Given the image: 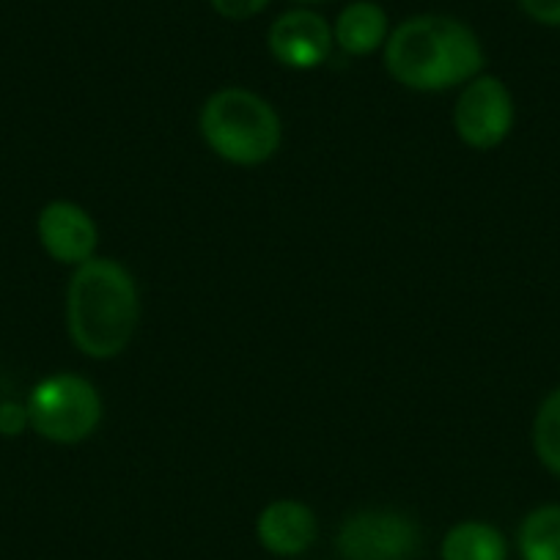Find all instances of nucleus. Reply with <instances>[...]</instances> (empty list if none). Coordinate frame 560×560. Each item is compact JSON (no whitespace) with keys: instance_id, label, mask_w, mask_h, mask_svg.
Here are the masks:
<instances>
[{"instance_id":"9d476101","label":"nucleus","mask_w":560,"mask_h":560,"mask_svg":"<svg viewBox=\"0 0 560 560\" xmlns=\"http://www.w3.org/2000/svg\"><path fill=\"white\" fill-rule=\"evenodd\" d=\"M387 12L374 0H352L332 25V39L347 56H371L382 50L390 36Z\"/></svg>"},{"instance_id":"423d86ee","label":"nucleus","mask_w":560,"mask_h":560,"mask_svg":"<svg viewBox=\"0 0 560 560\" xmlns=\"http://www.w3.org/2000/svg\"><path fill=\"white\" fill-rule=\"evenodd\" d=\"M514 118V96L500 78L481 72L462 85L454 107V129L465 147L492 152L511 135Z\"/></svg>"},{"instance_id":"f257e3e1","label":"nucleus","mask_w":560,"mask_h":560,"mask_svg":"<svg viewBox=\"0 0 560 560\" xmlns=\"http://www.w3.org/2000/svg\"><path fill=\"white\" fill-rule=\"evenodd\" d=\"M385 69L404 89L434 94L470 83L483 72V45L476 31L445 14H418L390 31Z\"/></svg>"},{"instance_id":"f8f14e48","label":"nucleus","mask_w":560,"mask_h":560,"mask_svg":"<svg viewBox=\"0 0 560 560\" xmlns=\"http://www.w3.org/2000/svg\"><path fill=\"white\" fill-rule=\"evenodd\" d=\"M522 560H560V503H544L516 530Z\"/></svg>"},{"instance_id":"0eeeda50","label":"nucleus","mask_w":560,"mask_h":560,"mask_svg":"<svg viewBox=\"0 0 560 560\" xmlns=\"http://www.w3.org/2000/svg\"><path fill=\"white\" fill-rule=\"evenodd\" d=\"M332 45V25L319 12L305 7L280 14L267 34V47L275 61L298 72L322 67L330 58Z\"/></svg>"},{"instance_id":"1a4fd4ad","label":"nucleus","mask_w":560,"mask_h":560,"mask_svg":"<svg viewBox=\"0 0 560 560\" xmlns=\"http://www.w3.org/2000/svg\"><path fill=\"white\" fill-rule=\"evenodd\" d=\"M319 536V522L303 500H272L256 516V538L275 558H298L308 552Z\"/></svg>"},{"instance_id":"7ed1b4c3","label":"nucleus","mask_w":560,"mask_h":560,"mask_svg":"<svg viewBox=\"0 0 560 560\" xmlns=\"http://www.w3.org/2000/svg\"><path fill=\"white\" fill-rule=\"evenodd\" d=\"M201 138L220 160L253 168L275 158L283 140L280 116L261 94L240 85L214 91L198 116Z\"/></svg>"},{"instance_id":"2eb2a0df","label":"nucleus","mask_w":560,"mask_h":560,"mask_svg":"<svg viewBox=\"0 0 560 560\" xmlns=\"http://www.w3.org/2000/svg\"><path fill=\"white\" fill-rule=\"evenodd\" d=\"M209 7L223 20L245 23V20H253L256 14H261L269 7V0H209Z\"/></svg>"},{"instance_id":"f3484780","label":"nucleus","mask_w":560,"mask_h":560,"mask_svg":"<svg viewBox=\"0 0 560 560\" xmlns=\"http://www.w3.org/2000/svg\"><path fill=\"white\" fill-rule=\"evenodd\" d=\"M300 7H316V3H325V0H294Z\"/></svg>"},{"instance_id":"39448f33","label":"nucleus","mask_w":560,"mask_h":560,"mask_svg":"<svg viewBox=\"0 0 560 560\" xmlns=\"http://www.w3.org/2000/svg\"><path fill=\"white\" fill-rule=\"evenodd\" d=\"M420 547V525L396 509L352 511L336 533L341 560H415Z\"/></svg>"},{"instance_id":"4468645a","label":"nucleus","mask_w":560,"mask_h":560,"mask_svg":"<svg viewBox=\"0 0 560 560\" xmlns=\"http://www.w3.org/2000/svg\"><path fill=\"white\" fill-rule=\"evenodd\" d=\"M31 429L28 420V407L25 401H0V438H23Z\"/></svg>"},{"instance_id":"20e7f679","label":"nucleus","mask_w":560,"mask_h":560,"mask_svg":"<svg viewBox=\"0 0 560 560\" xmlns=\"http://www.w3.org/2000/svg\"><path fill=\"white\" fill-rule=\"evenodd\" d=\"M31 432L56 445H78L100 429L102 396L91 380L80 374H50L28 393Z\"/></svg>"},{"instance_id":"f03ea898","label":"nucleus","mask_w":560,"mask_h":560,"mask_svg":"<svg viewBox=\"0 0 560 560\" xmlns=\"http://www.w3.org/2000/svg\"><path fill=\"white\" fill-rule=\"evenodd\" d=\"M140 322V292L116 258L94 256L74 267L67 287V330L91 360L118 358Z\"/></svg>"},{"instance_id":"dca6fc26","label":"nucleus","mask_w":560,"mask_h":560,"mask_svg":"<svg viewBox=\"0 0 560 560\" xmlns=\"http://www.w3.org/2000/svg\"><path fill=\"white\" fill-rule=\"evenodd\" d=\"M516 3L533 23L560 28V0H516Z\"/></svg>"},{"instance_id":"ddd939ff","label":"nucleus","mask_w":560,"mask_h":560,"mask_svg":"<svg viewBox=\"0 0 560 560\" xmlns=\"http://www.w3.org/2000/svg\"><path fill=\"white\" fill-rule=\"evenodd\" d=\"M533 451L544 470L560 478V387L549 390L533 418Z\"/></svg>"},{"instance_id":"9b49d317","label":"nucleus","mask_w":560,"mask_h":560,"mask_svg":"<svg viewBox=\"0 0 560 560\" xmlns=\"http://www.w3.org/2000/svg\"><path fill=\"white\" fill-rule=\"evenodd\" d=\"M443 560H509V541L492 522L465 520L448 527L440 544Z\"/></svg>"},{"instance_id":"6e6552de","label":"nucleus","mask_w":560,"mask_h":560,"mask_svg":"<svg viewBox=\"0 0 560 560\" xmlns=\"http://www.w3.org/2000/svg\"><path fill=\"white\" fill-rule=\"evenodd\" d=\"M36 236L47 256L63 267L85 264L96 256V245H100V229L89 209L74 201H63V198L42 207L36 218Z\"/></svg>"}]
</instances>
